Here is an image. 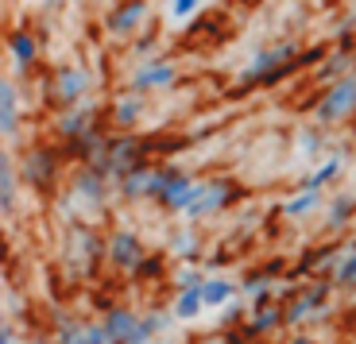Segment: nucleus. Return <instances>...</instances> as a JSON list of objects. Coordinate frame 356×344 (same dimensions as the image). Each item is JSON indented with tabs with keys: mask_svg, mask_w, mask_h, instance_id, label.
Wrapping results in <instances>:
<instances>
[{
	"mask_svg": "<svg viewBox=\"0 0 356 344\" xmlns=\"http://www.w3.org/2000/svg\"><path fill=\"white\" fill-rule=\"evenodd\" d=\"M4 132H16V89L4 85Z\"/></svg>",
	"mask_w": 356,
	"mask_h": 344,
	"instance_id": "obj_17",
	"label": "nucleus"
},
{
	"mask_svg": "<svg viewBox=\"0 0 356 344\" xmlns=\"http://www.w3.org/2000/svg\"><path fill=\"white\" fill-rule=\"evenodd\" d=\"M24 344H54V341H51V336H27Z\"/></svg>",
	"mask_w": 356,
	"mask_h": 344,
	"instance_id": "obj_27",
	"label": "nucleus"
},
{
	"mask_svg": "<svg viewBox=\"0 0 356 344\" xmlns=\"http://www.w3.org/2000/svg\"><path fill=\"white\" fill-rule=\"evenodd\" d=\"M353 213V197H337V205H330V224H345Z\"/></svg>",
	"mask_w": 356,
	"mask_h": 344,
	"instance_id": "obj_20",
	"label": "nucleus"
},
{
	"mask_svg": "<svg viewBox=\"0 0 356 344\" xmlns=\"http://www.w3.org/2000/svg\"><path fill=\"white\" fill-rule=\"evenodd\" d=\"M197 186H202V182H194V178H186V174H178V170H163L159 202L167 205V209H175V213H186L190 205H194V197H197Z\"/></svg>",
	"mask_w": 356,
	"mask_h": 344,
	"instance_id": "obj_3",
	"label": "nucleus"
},
{
	"mask_svg": "<svg viewBox=\"0 0 356 344\" xmlns=\"http://www.w3.org/2000/svg\"><path fill=\"white\" fill-rule=\"evenodd\" d=\"M321 205V194L318 190H310V186H302V194H294L291 202L283 205V217H291V221H298V217H310L314 209Z\"/></svg>",
	"mask_w": 356,
	"mask_h": 344,
	"instance_id": "obj_10",
	"label": "nucleus"
},
{
	"mask_svg": "<svg viewBox=\"0 0 356 344\" xmlns=\"http://www.w3.org/2000/svg\"><path fill=\"white\" fill-rule=\"evenodd\" d=\"M244 318H248V306H244V298L236 294L229 306H221V325H217V329H241L236 321H244Z\"/></svg>",
	"mask_w": 356,
	"mask_h": 344,
	"instance_id": "obj_15",
	"label": "nucleus"
},
{
	"mask_svg": "<svg viewBox=\"0 0 356 344\" xmlns=\"http://www.w3.org/2000/svg\"><path fill=\"white\" fill-rule=\"evenodd\" d=\"M194 247H197V240L190 236V232H182V236H175V240H170V252H175L178 259H186V256H194Z\"/></svg>",
	"mask_w": 356,
	"mask_h": 344,
	"instance_id": "obj_19",
	"label": "nucleus"
},
{
	"mask_svg": "<svg viewBox=\"0 0 356 344\" xmlns=\"http://www.w3.org/2000/svg\"><path fill=\"white\" fill-rule=\"evenodd\" d=\"M337 174H341V155H333V159H325V163H321V167L314 170L310 178H306V186H310V190H321V186L333 182Z\"/></svg>",
	"mask_w": 356,
	"mask_h": 344,
	"instance_id": "obj_13",
	"label": "nucleus"
},
{
	"mask_svg": "<svg viewBox=\"0 0 356 344\" xmlns=\"http://www.w3.org/2000/svg\"><path fill=\"white\" fill-rule=\"evenodd\" d=\"M105 329H108V336H113V344H132V336H136V329H140V313H132L128 306H113V309H105Z\"/></svg>",
	"mask_w": 356,
	"mask_h": 344,
	"instance_id": "obj_5",
	"label": "nucleus"
},
{
	"mask_svg": "<svg viewBox=\"0 0 356 344\" xmlns=\"http://www.w3.org/2000/svg\"><path fill=\"white\" fill-rule=\"evenodd\" d=\"M0 344H16V329H12V325L0 329Z\"/></svg>",
	"mask_w": 356,
	"mask_h": 344,
	"instance_id": "obj_24",
	"label": "nucleus"
},
{
	"mask_svg": "<svg viewBox=\"0 0 356 344\" xmlns=\"http://www.w3.org/2000/svg\"><path fill=\"white\" fill-rule=\"evenodd\" d=\"M353 105H356V78H345V81H341V85L330 93V97H325L321 116H325V120H337V116H345Z\"/></svg>",
	"mask_w": 356,
	"mask_h": 344,
	"instance_id": "obj_9",
	"label": "nucleus"
},
{
	"mask_svg": "<svg viewBox=\"0 0 356 344\" xmlns=\"http://www.w3.org/2000/svg\"><path fill=\"white\" fill-rule=\"evenodd\" d=\"M12 197H16V174L4 170V213H12Z\"/></svg>",
	"mask_w": 356,
	"mask_h": 344,
	"instance_id": "obj_22",
	"label": "nucleus"
},
{
	"mask_svg": "<svg viewBox=\"0 0 356 344\" xmlns=\"http://www.w3.org/2000/svg\"><path fill=\"white\" fill-rule=\"evenodd\" d=\"M51 341L54 344H89L86 321L70 318V313H63V309H54L51 313Z\"/></svg>",
	"mask_w": 356,
	"mask_h": 344,
	"instance_id": "obj_7",
	"label": "nucleus"
},
{
	"mask_svg": "<svg viewBox=\"0 0 356 344\" xmlns=\"http://www.w3.org/2000/svg\"><path fill=\"white\" fill-rule=\"evenodd\" d=\"M81 89H86V78H81V74H66L63 85H58V93H63L66 101H74V97L81 93Z\"/></svg>",
	"mask_w": 356,
	"mask_h": 344,
	"instance_id": "obj_18",
	"label": "nucleus"
},
{
	"mask_svg": "<svg viewBox=\"0 0 356 344\" xmlns=\"http://www.w3.org/2000/svg\"><path fill=\"white\" fill-rule=\"evenodd\" d=\"M175 318L178 321H197L205 313V302H202V290H178V298H175Z\"/></svg>",
	"mask_w": 356,
	"mask_h": 344,
	"instance_id": "obj_11",
	"label": "nucleus"
},
{
	"mask_svg": "<svg viewBox=\"0 0 356 344\" xmlns=\"http://www.w3.org/2000/svg\"><path fill=\"white\" fill-rule=\"evenodd\" d=\"M143 259H147V252H143V240L136 236V232L120 229V232H113V236H108V263H113L116 271L136 275Z\"/></svg>",
	"mask_w": 356,
	"mask_h": 344,
	"instance_id": "obj_2",
	"label": "nucleus"
},
{
	"mask_svg": "<svg viewBox=\"0 0 356 344\" xmlns=\"http://www.w3.org/2000/svg\"><path fill=\"white\" fill-rule=\"evenodd\" d=\"M205 279H209L205 267H182V271L175 275V286H178V290H202Z\"/></svg>",
	"mask_w": 356,
	"mask_h": 344,
	"instance_id": "obj_14",
	"label": "nucleus"
},
{
	"mask_svg": "<svg viewBox=\"0 0 356 344\" xmlns=\"http://www.w3.org/2000/svg\"><path fill=\"white\" fill-rule=\"evenodd\" d=\"M241 329H244V336H252V341H267L271 333L286 329V309H283V306H275V302H271V306H259Z\"/></svg>",
	"mask_w": 356,
	"mask_h": 344,
	"instance_id": "obj_4",
	"label": "nucleus"
},
{
	"mask_svg": "<svg viewBox=\"0 0 356 344\" xmlns=\"http://www.w3.org/2000/svg\"><path fill=\"white\" fill-rule=\"evenodd\" d=\"M286 344H318V341H314V336H306V333H294Z\"/></svg>",
	"mask_w": 356,
	"mask_h": 344,
	"instance_id": "obj_26",
	"label": "nucleus"
},
{
	"mask_svg": "<svg viewBox=\"0 0 356 344\" xmlns=\"http://www.w3.org/2000/svg\"><path fill=\"white\" fill-rule=\"evenodd\" d=\"M170 81V66H155V70H143L140 78H136V85H167Z\"/></svg>",
	"mask_w": 356,
	"mask_h": 344,
	"instance_id": "obj_16",
	"label": "nucleus"
},
{
	"mask_svg": "<svg viewBox=\"0 0 356 344\" xmlns=\"http://www.w3.org/2000/svg\"><path fill=\"white\" fill-rule=\"evenodd\" d=\"M136 19H140V8H136V4H132V8H128V12H120V19H113V27H116V31H128V27H132Z\"/></svg>",
	"mask_w": 356,
	"mask_h": 344,
	"instance_id": "obj_23",
	"label": "nucleus"
},
{
	"mask_svg": "<svg viewBox=\"0 0 356 344\" xmlns=\"http://www.w3.org/2000/svg\"><path fill=\"white\" fill-rule=\"evenodd\" d=\"M330 286L333 283H314L306 290L291 294L286 302V329H298V325H310V321L325 318V309H330Z\"/></svg>",
	"mask_w": 356,
	"mask_h": 344,
	"instance_id": "obj_1",
	"label": "nucleus"
},
{
	"mask_svg": "<svg viewBox=\"0 0 356 344\" xmlns=\"http://www.w3.org/2000/svg\"><path fill=\"white\" fill-rule=\"evenodd\" d=\"M333 286H356V247L348 256L337 259V267H333Z\"/></svg>",
	"mask_w": 356,
	"mask_h": 344,
	"instance_id": "obj_12",
	"label": "nucleus"
},
{
	"mask_svg": "<svg viewBox=\"0 0 356 344\" xmlns=\"http://www.w3.org/2000/svg\"><path fill=\"white\" fill-rule=\"evenodd\" d=\"M16 54L19 58H31V43H27V39H16Z\"/></svg>",
	"mask_w": 356,
	"mask_h": 344,
	"instance_id": "obj_25",
	"label": "nucleus"
},
{
	"mask_svg": "<svg viewBox=\"0 0 356 344\" xmlns=\"http://www.w3.org/2000/svg\"><path fill=\"white\" fill-rule=\"evenodd\" d=\"M244 344H259V341H252V336H248V341H244Z\"/></svg>",
	"mask_w": 356,
	"mask_h": 344,
	"instance_id": "obj_28",
	"label": "nucleus"
},
{
	"mask_svg": "<svg viewBox=\"0 0 356 344\" xmlns=\"http://www.w3.org/2000/svg\"><path fill=\"white\" fill-rule=\"evenodd\" d=\"M236 294H244L241 286L232 283V279H225V275H209L202 283V302H205V309H221V306H229Z\"/></svg>",
	"mask_w": 356,
	"mask_h": 344,
	"instance_id": "obj_8",
	"label": "nucleus"
},
{
	"mask_svg": "<svg viewBox=\"0 0 356 344\" xmlns=\"http://www.w3.org/2000/svg\"><path fill=\"white\" fill-rule=\"evenodd\" d=\"M197 4H202V0H170V16L182 19V16H190V12L197 8Z\"/></svg>",
	"mask_w": 356,
	"mask_h": 344,
	"instance_id": "obj_21",
	"label": "nucleus"
},
{
	"mask_svg": "<svg viewBox=\"0 0 356 344\" xmlns=\"http://www.w3.org/2000/svg\"><path fill=\"white\" fill-rule=\"evenodd\" d=\"M229 202V186L225 182H202L197 186V197H194V205L186 209V217H209V213H217L221 205Z\"/></svg>",
	"mask_w": 356,
	"mask_h": 344,
	"instance_id": "obj_6",
	"label": "nucleus"
}]
</instances>
